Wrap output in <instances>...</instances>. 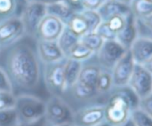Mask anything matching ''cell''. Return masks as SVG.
Listing matches in <instances>:
<instances>
[{
	"instance_id": "29",
	"label": "cell",
	"mask_w": 152,
	"mask_h": 126,
	"mask_svg": "<svg viewBox=\"0 0 152 126\" xmlns=\"http://www.w3.org/2000/svg\"><path fill=\"white\" fill-rule=\"evenodd\" d=\"M130 117L132 119L136 126H152V117L139 107L131 112Z\"/></svg>"
},
{
	"instance_id": "11",
	"label": "cell",
	"mask_w": 152,
	"mask_h": 126,
	"mask_svg": "<svg viewBox=\"0 0 152 126\" xmlns=\"http://www.w3.org/2000/svg\"><path fill=\"white\" fill-rule=\"evenodd\" d=\"M128 86L141 98L152 93V74L143 66L135 64Z\"/></svg>"
},
{
	"instance_id": "15",
	"label": "cell",
	"mask_w": 152,
	"mask_h": 126,
	"mask_svg": "<svg viewBox=\"0 0 152 126\" xmlns=\"http://www.w3.org/2000/svg\"><path fill=\"white\" fill-rule=\"evenodd\" d=\"M96 55V54H95ZM102 68L98 64L96 55L90 60L83 63V67L79 75L78 82L82 84L96 90V83Z\"/></svg>"
},
{
	"instance_id": "6",
	"label": "cell",
	"mask_w": 152,
	"mask_h": 126,
	"mask_svg": "<svg viewBox=\"0 0 152 126\" xmlns=\"http://www.w3.org/2000/svg\"><path fill=\"white\" fill-rule=\"evenodd\" d=\"M46 15L47 5L33 0L23 4L20 18L23 23L27 37L35 39L37 28Z\"/></svg>"
},
{
	"instance_id": "22",
	"label": "cell",
	"mask_w": 152,
	"mask_h": 126,
	"mask_svg": "<svg viewBox=\"0 0 152 126\" xmlns=\"http://www.w3.org/2000/svg\"><path fill=\"white\" fill-rule=\"evenodd\" d=\"M65 26H67L75 35H77L80 38L90 31V28L86 20L79 13V11L75 12L72 15V17L66 23Z\"/></svg>"
},
{
	"instance_id": "4",
	"label": "cell",
	"mask_w": 152,
	"mask_h": 126,
	"mask_svg": "<svg viewBox=\"0 0 152 126\" xmlns=\"http://www.w3.org/2000/svg\"><path fill=\"white\" fill-rule=\"evenodd\" d=\"M64 61L65 58L51 64H42V85L48 96H63L65 91Z\"/></svg>"
},
{
	"instance_id": "23",
	"label": "cell",
	"mask_w": 152,
	"mask_h": 126,
	"mask_svg": "<svg viewBox=\"0 0 152 126\" xmlns=\"http://www.w3.org/2000/svg\"><path fill=\"white\" fill-rule=\"evenodd\" d=\"M95 55V53L91 50L88 47H86L83 43L79 41L76 43L66 54V58H71L73 60H77L80 62H85L87 60H90Z\"/></svg>"
},
{
	"instance_id": "21",
	"label": "cell",
	"mask_w": 152,
	"mask_h": 126,
	"mask_svg": "<svg viewBox=\"0 0 152 126\" xmlns=\"http://www.w3.org/2000/svg\"><path fill=\"white\" fill-rule=\"evenodd\" d=\"M113 88H114V85H113L111 72L102 69L99 75V78L97 80V83H96L97 94L100 98L107 100L108 95L110 94Z\"/></svg>"
},
{
	"instance_id": "35",
	"label": "cell",
	"mask_w": 152,
	"mask_h": 126,
	"mask_svg": "<svg viewBox=\"0 0 152 126\" xmlns=\"http://www.w3.org/2000/svg\"><path fill=\"white\" fill-rule=\"evenodd\" d=\"M105 0H83L82 9L86 10H98Z\"/></svg>"
},
{
	"instance_id": "26",
	"label": "cell",
	"mask_w": 152,
	"mask_h": 126,
	"mask_svg": "<svg viewBox=\"0 0 152 126\" xmlns=\"http://www.w3.org/2000/svg\"><path fill=\"white\" fill-rule=\"evenodd\" d=\"M80 41L92 50L95 54L100 49L104 43V39L96 31H89L80 38Z\"/></svg>"
},
{
	"instance_id": "19",
	"label": "cell",
	"mask_w": 152,
	"mask_h": 126,
	"mask_svg": "<svg viewBox=\"0 0 152 126\" xmlns=\"http://www.w3.org/2000/svg\"><path fill=\"white\" fill-rule=\"evenodd\" d=\"M75 12L76 11L64 0H60V1L47 5V15H50L60 19L64 24H66Z\"/></svg>"
},
{
	"instance_id": "20",
	"label": "cell",
	"mask_w": 152,
	"mask_h": 126,
	"mask_svg": "<svg viewBox=\"0 0 152 126\" xmlns=\"http://www.w3.org/2000/svg\"><path fill=\"white\" fill-rule=\"evenodd\" d=\"M22 8L20 0H0V23L12 17L20 16Z\"/></svg>"
},
{
	"instance_id": "36",
	"label": "cell",
	"mask_w": 152,
	"mask_h": 126,
	"mask_svg": "<svg viewBox=\"0 0 152 126\" xmlns=\"http://www.w3.org/2000/svg\"><path fill=\"white\" fill-rule=\"evenodd\" d=\"M64 1L69 4L76 12L82 10V2L83 0H64Z\"/></svg>"
},
{
	"instance_id": "33",
	"label": "cell",
	"mask_w": 152,
	"mask_h": 126,
	"mask_svg": "<svg viewBox=\"0 0 152 126\" xmlns=\"http://www.w3.org/2000/svg\"><path fill=\"white\" fill-rule=\"evenodd\" d=\"M139 108L152 117V93L149 95L140 98Z\"/></svg>"
},
{
	"instance_id": "1",
	"label": "cell",
	"mask_w": 152,
	"mask_h": 126,
	"mask_svg": "<svg viewBox=\"0 0 152 126\" xmlns=\"http://www.w3.org/2000/svg\"><path fill=\"white\" fill-rule=\"evenodd\" d=\"M0 67L7 74L15 96L39 95L42 85V64L34 39L25 36L7 47L0 48Z\"/></svg>"
},
{
	"instance_id": "18",
	"label": "cell",
	"mask_w": 152,
	"mask_h": 126,
	"mask_svg": "<svg viewBox=\"0 0 152 126\" xmlns=\"http://www.w3.org/2000/svg\"><path fill=\"white\" fill-rule=\"evenodd\" d=\"M82 67H83V62L65 57L64 66L65 90L71 88L73 84H75L78 82Z\"/></svg>"
},
{
	"instance_id": "32",
	"label": "cell",
	"mask_w": 152,
	"mask_h": 126,
	"mask_svg": "<svg viewBox=\"0 0 152 126\" xmlns=\"http://www.w3.org/2000/svg\"><path fill=\"white\" fill-rule=\"evenodd\" d=\"M104 40H108V39H115L116 34L110 30L108 27L107 23L105 21H102V23L99 25L97 30L95 31Z\"/></svg>"
},
{
	"instance_id": "10",
	"label": "cell",
	"mask_w": 152,
	"mask_h": 126,
	"mask_svg": "<svg viewBox=\"0 0 152 126\" xmlns=\"http://www.w3.org/2000/svg\"><path fill=\"white\" fill-rule=\"evenodd\" d=\"M135 63L128 49L111 70L113 85L115 88L127 86L132 74Z\"/></svg>"
},
{
	"instance_id": "41",
	"label": "cell",
	"mask_w": 152,
	"mask_h": 126,
	"mask_svg": "<svg viewBox=\"0 0 152 126\" xmlns=\"http://www.w3.org/2000/svg\"><path fill=\"white\" fill-rule=\"evenodd\" d=\"M96 126H112V125H111V124H109L107 122H106V121H103L102 122H100V123L97 124Z\"/></svg>"
},
{
	"instance_id": "13",
	"label": "cell",
	"mask_w": 152,
	"mask_h": 126,
	"mask_svg": "<svg viewBox=\"0 0 152 126\" xmlns=\"http://www.w3.org/2000/svg\"><path fill=\"white\" fill-rule=\"evenodd\" d=\"M35 44L41 64H51L65 58L56 41L35 39Z\"/></svg>"
},
{
	"instance_id": "45",
	"label": "cell",
	"mask_w": 152,
	"mask_h": 126,
	"mask_svg": "<svg viewBox=\"0 0 152 126\" xmlns=\"http://www.w3.org/2000/svg\"><path fill=\"white\" fill-rule=\"evenodd\" d=\"M146 1H148V2H149V3L152 4V0H146Z\"/></svg>"
},
{
	"instance_id": "25",
	"label": "cell",
	"mask_w": 152,
	"mask_h": 126,
	"mask_svg": "<svg viewBox=\"0 0 152 126\" xmlns=\"http://www.w3.org/2000/svg\"><path fill=\"white\" fill-rule=\"evenodd\" d=\"M130 7L136 18H145L152 15V4L146 0H132Z\"/></svg>"
},
{
	"instance_id": "27",
	"label": "cell",
	"mask_w": 152,
	"mask_h": 126,
	"mask_svg": "<svg viewBox=\"0 0 152 126\" xmlns=\"http://www.w3.org/2000/svg\"><path fill=\"white\" fill-rule=\"evenodd\" d=\"M79 13L86 20L90 28V31H95L99 27V25L102 23V19L97 10L82 9L79 11Z\"/></svg>"
},
{
	"instance_id": "8",
	"label": "cell",
	"mask_w": 152,
	"mask_h": 126,
	"mask_svg": "<svg viewBox=\"0 0 152 126\" xmlns=\"http://www.w3.org/2000/svg\"><path fill=\"white\" fill-rule=\"evenodd\" d=\"M26 36L20 16L12 17L0 23V48L7 47Z\"/></svg>"
},
{
	"instance_id": "7",
	"label": "cell",
	"mask_w": 152,
	"mask_h": 126,
	"mask_svg": "<svg viewBox=\"0 0 152 126\" xmlns=\"http://www.w3.org/2000/svg\"><path fill=\"white\" fill-rule=\"evenodd\" d=\"M127 50L128 49L116 39H108L104 40L103 45L95 55L99 66L104 70L111 72L115 65L123 57Z\"/></svg>"
},
{
	"instance_id": "42",
	"label": "cell",
	"mask_w": 152,
	"mask_h": 126,
	"mask_svg": "<svg viewBox=\"0 0 152 126\" xmlns=\"http://www.w3.org/2000/svg\"><path fill=\"white\" fill-rule=\"evenodd\" d=\"M118 1H120V2H122L124 4H126V5H129L130 6L132 0H118Z\"/></svg>"
},
{
	"instance_id": "43",
	"label": "cell",
	"mask_w": 152,
	"mask_h": 126,
	"mask_svg": "<svg viewBox=\"0 0 152 126\" xmlns=\"http://www.w3.org/2000/svg\"><path fill=\"white\" fill-rule=\"evenodd\" d=\"M47 126H72V123H65V124H61V125H47Z\"/></svg>"
},
{
	"instance_id": "16",
	"label": "cell",
	"mask_w": 152,
	"mask_h": 126,
	"mask_svg": "<svg viewBox=\"0 0 152 126\" xmlns=\"http://www.w3.org/2000/svg\"><path fill=\"white\" fill-rule=\"evenodd\" d=\"M138 37V31L136 26V17L131 13L125 17V23L123 29L116 34L115 39L122 44L126 49H129L133 41Z\"/></svg>"
},
{
	"instance_id": "46",
	"label": "cell",
	"mask_w": 152,
	"mask_h": 126,
	"mask_svg": "<svg viewBox=\"0 0 152 126\" xmlns=\"http://www.w3.org/2000/svg\"><path fill=\"white\" fill-rule=\"evenodd\" d=\"M72 126H73V125H72Z\"/></svg>"
},
{
	"instance_id": "5",
	"label": "cell",
	"mask_w": 152,
	"mask_h": 126,
	"mask_svg": "<svg viewBox=\"0 0 152 126\" xmlns=\"http://www.w3.org/2000/svg\"><path fill=\"white\" fill-rule=\"evenodd\" d=\"M73 111L62 96H48L46 98L45 120L47 125H61L72 122Z\"/></svg>"
},
{
	"instance_id": "34",
	"label": "cell",
	"mask_w": 152,
	"mask_h": 126,
	"mask_svg": "<svg viewBox=\"0 0 152 126\" xmlns=\"http://www.w3.org/2000/svg\"><path fill=\"white\" fill-rule=\"evenodd\" d=\"M0 91H7V92L14 93L11 82H10L7 74L3 71V69L1 67H0Z\"/></svg>"
},
{
	"instance_id": "44",
	"label": "cell",
	"mask_w": 152,
	"mask_h": 126,
	"mask_svg": "<svg viewBox=\"0 0 152 126\" xmlns=\"http://www.w3.org/2000/svg\"><path fill=\"white\" fill-rule=\"evenodd\" d=\"M23 1L24 3H26V2H30V1H31V0H23Z\"/></svg>"
},
{
	"instance_id": "24",
	"label": "cell",
	"mask_w": 152,
	"mask_h": 126,
	"mask_svg": "<svg viewBox=\"0 0 152 126\" xmlns=\"http://www.w3.org/2000/svg\"><path fill=\"white\" fill-rule=\"evenodd\" d=\"M79 41H80V37L75 35L67 26H64L62 33L60 34L59 38L56 40L59 47L61 48L64 55H66L69 50Z\"/></svg>"
},
{
	"instance_id": "3",
	"label": "cell",
	"mask_w": 152,
	"mask_h": 126,
	"mask_svg": "<svg viewBox=\"0 0 152 126\" xmlns=\"http://www.w3.org/2000/svg\"><path fill=\"white\" fill-rule=\"evenodd\" d=\"M19 123H29L45 116L46 98L35 94L16 95L15 106Z\"/></svg>"
},
{
	"instance_id": "40",
	"label": "cell",
	"mask_w": 152,
	"mask_h": 126,
	"mask_svg": "<svg viewBox=\"0 0 152 126\" xmlns=\"http://www.w3.org/2000/svg\"><path fill=\"white\" fill-rule=\"evenodd\" d=\"M33 1H38V2H40V3L45 4V5H48V4H51V3L60 1V0H33Z\"/></svg>"
},
{
	"instance_id": "14",
	"label": "cell",
	"mask_w": 152,
	"mask_h": 126,
	"mask_svg": "<svg viewBox=\"0 0 152 126\" xmlns=\"http://www.w3.org/2000/svg\"><path fill=\"white\" fill-rule=\"evenodd\" d=\"M129 50L135 64L142 66L152 56V39L138 36Z\"/></svg>"
},
{
	"instance_id": "2",
	"label": "cell",
	"mask_w": 152,
	"mask_h": 126,
	"mask_svg": "<svg viewBox=\"0 0 152 126\" xmlns=\"http://www.w3.org/2000/svg\"><path fill=\"white\" fill-rule=\"evenodd\" d=\"M139 103L140 98L128 85L114 87L105 104V121L112 126H118L139 107Z\"/></svg>"
},
{
	"instance_id": "28",
	"label": "cell",
	"mask_w": 152,
	"mask_h": 126,
	"mask_svg": "<svg viewBox=\"0 0 152 126\" xmlns=\"http://www.w3.org/2000/svg\"><path fill=\"white\" fill-rule=\"evenodd\" d=\"M18 115L15 108L0 110V126H17Z\"/></svg>"
},
{
	"instance_id": "17",
	"label": "cell",
	"mask_w": 152,
	"mask_h": 126,
	"mask_svg": "<svg viewBox=\"0 0 152 126\" xmlns=\"http://www.w3.org/2000/svg\"><path fill=\"white\" fill-rule=\"evenodd\" d=\"M97 11L99 14L102 21H107V19L115 15H128L131 13V7L118 1V0H105Z\"/></svg>"
},
{
	"instance_id": "30",
	"label": "cell",
	"mask_w": 152,
	"mask_h": 126,
	"mask_svg": "<svg viewBox=\"0 0 152 126\" xmlns=\"http://www.w3.org/2000/svg\"><path fill=\"white\" fill-rule=\"evenodd\" d=\"M16 96L13 92L0 91V110L15 108Z\"/></svg>"
},
{
	"instance_id": "37",
	"label": "cell",
	"mask_w": 152,
	"mask_h": 126,
	"mask_svg": "<svg viewBox=\"0 0 152 126\" xmlns=\"http://www.w3.org/2000/svg\"><path fill=\"white\" fill-rule=\"evenodd\" d=\"M17 126H47V122L45 120V117H43L36 122H32L29 123H19Z\"/></svg>"
},
{
	"instance_id": "31",
	"label": "cell",
	"mask_w": 152,
	"mask_h": 126,
	"mask_svg": "<svg viewBox=\"0 0 152 126\" xmlns=\"http://www.w3.org/2000/svg\"><path fill=\"white\" fill-rule=\"evenodd\" d=\"M125 17L126 16H123V15H115V16H113V17L107 19L105 22L107 23L110 30L112 31H114L115 34H117L124 26Z\"/></svg>"
},
{
	"instance_id": "39",
	"label": "cell",
	"mask_w": 152,
	"mask_h": 126,
	"mask_svg": "<svg viewBox=\"0 0 152 126\" xmlns=\"http://www.w3.org/2000/svg\"><path fill=\"white\" fill-rule=\"evenodd\" d=\"M118 126H136V125H135L134 122L132 121V119L131 117H129L126 121H124L123 123L119 124Z\"/></svg>"
},
{
	"instance_id": "12",
	"label": "cell",
	"mask_w": 152,
	"mask_h": 126,
	"mask_svg": "<svg viewBox=\"0 0 152 126\" xmlns=\"http://www.w3.org/2000/svg\"><path fill=\"white\" fill-rule=\"evenodd\" d=\"M64 26L65 24L60 19L53 15H47L37 28L35 39L56 41Z\"/></svg>"
},
{
	"instance_id": "9",
	"label": "cell",
	"mask_w": 152,
	"mask_h": 126,
	"mask_svg": "<svg viewBox=\"0 0 152 126\" xmlns=\"http://www.w3.org/2000/svg\"><path fill=\"white\" fill-rule=\"evenodd\" d=\"M105 121V105H91L73 111V126H96Z\"/></svg>"
},
{
	"instance_id": "38",
	"label": "cell",
	"mask_w": 152,
	"mask_h": 126,
	"mask_svg": "<svg viewBox=\"0 0 152 126\" xmlns=\"http://www.w3.org/2000/svg\"><path fill=\"white\" fill-rule=\"evenodd\" d=\"M142 66H144V68H145L148 72H149V73L152 74V56H151L146 63H144V64H143Z\"/></svg>"
}]
</instances>
